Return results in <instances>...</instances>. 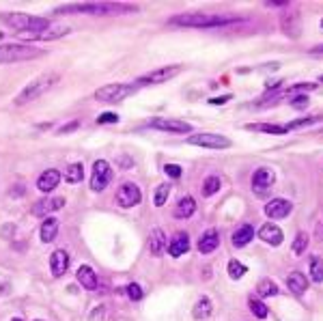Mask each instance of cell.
<instances>
[{
	"mask_svg": "<svg viewBox=\"0 0 323 321\" xmlns=\"http://www.w3.org/2000/svg\"><path fill=\"white\" fill-rule=\"evenodd\" d=\"M136 5H123V3H84V5H65L58 7V15H74V13H87V15H119V13H136Z\"/></svg>",
	"mask_w": 323,
	"mask_h": 321,
	"instance_id": "6da1fadb",
	"label": "cell"
},
{
	"mask_svg": "<svg viewBox=\"0 0 323 321\" xmlns=\"http://www.w3.org/2000/svg\"><path fill=\"white\" fill-rule=\"evenodd\" d=\"M58 74H44V76H39L35 78L33 82H28V84L19 91V95L15 97V106H24V103H30V101H35L39 99L41 95H46L48 91H52V87L58 82Z\"/></svg>",
	"mask_w": 323,
	"mask_h": 321,
	"instance_id": "7a4b0ae2",
	"label": "cell"
},
{
	"mask_svg": "<svg viewBox=\"0 0 323 321\" xmlns=\"http://www.w3.org/2000/svg\"><path fill=\"white\" fill-rule=\"evenodd\" d=\"M239 17L226 15H207V13H192V15H177L170 19V24L177 26H192V28H211V26H226L237 22Z\"/></svg>",
	"mask_w": 323,
	"mask_h": 321,
	"instance_id": "3957f363",
	"label": "cell"
},
{
	"mask_svg": "<svg viewBox=\"0 0 323 321\" xmlns=\"http://www.w3.org/2000/svg\"><path fill=\"white\" fill-rule=\"evenodd\" d=\"M0 19H3L7 26H11L15 30H22V33H28V35H37L44 28L50 26L48 19L28 15V13H3V15H0Z\"/></svg>",
	"mask_w": 323,
	"mask_h": 321,
	"instance_id": "277c9868",
	"label": "cell"
},
{
	"mask_svg": "<svg viewBox=\"0 0 323 321\" xmlns=\"http://www.w3.org/2000/svg\"><path fill=\"white\" fill-rule=\"evenodd\" d=\"M46 50L26 44H5L0 46V63H22V60H33L44 56Z\"/></svg>",
	"mask_w": 323,
	"mask_h": 321,
	"instance_id": "5b68a950",
	"label": "cell"
},
{
	"mask_svg": "<svg viewBox=\"0 0 323 321\" xmlns=\"http://www.w3.org/2000/svg\"><path fill=\"white\" fill-rule=\"evenodd\" d=\"M134 89H136V84H106L95 91V99L103 103H117L127 95H132Z\"/></svg>",
	"mask_w": 323,
	"mask_h": 321,
	"instance_id": "8992f818",
	"label": "cell"
},
{
	"mask_svg": "<svg viewBox=\"0 0 323 321\" xmlns=\"http://www.w3.org/2000/svg\"><path fill=\"white\" fill-rule=\"evenodd\" d=\"M112 181V168L106 160H97L93 164V175H91V190L101 192L108 188V183Z\"/></svg>",
	"mask_w": 323,
	"mask_h": 321,
	"instance_id": "52a82bcc",
	"label": "cell"
},
{
	"mask_svg": "<svg viewBox=\"0 0 323 321\" xmlns=\"http://www.w3.org/2000/svg\"><path fill=\"white\" fill-rule=\"evenodd\" d=\"M183 67L181 65H168V67H160L151 71V74H144L136 80V87H144V84H162V82H168L170 78H175Z\"/></svg>",
	"mask_w": 323,
	"mask_h": 321,
	"instance_id": "ba28073f",
	"label": "cell"
},
{
	"mask_svg": "<svg viewBox=\"0 0 323 321\" xmlns=\"http://www.w3.org/2000/svg\"><path fill=\"white\" fill-rule=\"evenodd\" d=\"M142 199V192L136 183H123L121 188L117 190V203L119 207H123V209H132V207H136Z\"/></svg>",
	"mask_w": 323,
	"mask_h": 321,
	"instance_id": "9c48e42d",
	"label": "cell"
},
{
	"mask_svg": "<svg viewBox=\"0 0 323 321\" xmlns=\"http://www.w3.org/2000/svg\"><path fill=\"white\" fill-rule=\"evenodd\" d=\"M187 144H196V147H205V149H228L231 140L220 136V134H196V136L187 138Z\"/></svg>",
	"mask_w": 323,
	"mask_h": 321,
	"instance_id": "30bf717a",
	"label": "cell"
},
{
	"mask_svg": "<svg viewBox=\"0 0 323 321\" xmlns=\"http://www.w3.org/2000/svg\"><path fill=\"white\" fill-rule=\"evenodd\" d=\"M62 205H65V199L62 196H48V199H41L33 205V216H37V218H44V216H50L52 211H58L62 209Z\"/></svg>",
	"mask_w": 323,
	"mask_h": 321,
	"instance_id": "8fae6325",
	"label": "cell"
},
{
	"mask_svg": "<svg viewBox=\"0 0 323 321\" xmlns=\"http://www.w3.org/2000/svg\"><path fill=\"white\" fill-rule=\"evenodd\" d=\"M276 181V173L272 168H256L254 175H252V190L256 194H265L269 188H272V183Z\"/></svg>",
	"mask_w": 323,
	"mask_h": 321,
	"instance_id": "7c38bea8",
	"label": "cell"
},
{
	"mask_svg": "<svg viewBox=\"0 0 323 321\" xmlns=\"http://www.w3.org/2000/svg\"><path fill=\"white\" fill-rule=\"evenodd\" d=\"M149 127L153 130H162V132H175V134H190L192 125L185 121H177V119H153L149 123Z\"/></svg>",
	"mask_w": 323,
	"mask_h": 321,
	"instance_id": "4fadbf2b",
	"label": "cell"
},
{
	"mask_svg": "<svg viewBox=\"0 0 323 321\" xmlns=\"http://www.w3.org/2000/svg\"><path fill=\"white\" fill-rule=\"evenodd\" d=\"M291 209H293V203L287 201V199H274L269 201L265 205V216L272 220H283L287 218V216L291 213Z\"/></svg>",
	"mask_w": 323,
	"mask_h": 321,
	"instance_id": "5bb4252c",
	"label": "cell"
},
{
	"mask_svg": "<svg viewBox=\"0 0 323 321\" xmlns=\"http://www.w3.org/2000/svg\"><path fill=\"white\" fill-rule=\"evenodd\" d=\"M69 26L67 24H58V22H54V24H50L48 28H44L41 33H37V35H24L26 39H35V41H50V39H60V37H65V35H69Z\"/></svg>",
	"mask_w": 323,
	"mask_h": 321,
	"instance_id": "9a60e30c",
	"label": "cell"
},
{
	"mask_svg": "<svg viewBox=\"0 0 323 321\" xmlns=\"http://www.w3.org/2000/svg\"><path fill=\"white\" fill-rule=\"evenodd\" d=\"M283 30L291 39H297L302 35V19H299L297 11H289L283 15Z\"/></svg>",
	"mask_w": 323,
	"mask_h": 321,
	"instance_id": "2e32d148",
	"label": "cell"
},
{
	"mask_svg": "<svg viewBox=\"0 0 323 321\" xmlns=\"http://www.w3.org/2000/svg\"><path fill=\"white\" fill-rule=\"evenodd\" d=\"M69 267V254L65 250H56L52 252V259H50V270H52V276L54 278H60L62 274L67 272Z\"/></svg>",
	"mask_w": 323,
	"mask_h": 321,
	"instance_id": "e0dca14e",
	"label": "cell"
},
{
	"mask_svg": "<svg viewBox=\"0 0 323 321\" xmlns=\"http://www.w3.org/2000/svg\"><path fill=\"white\" fill-rule=\"evenodd\" d=\"M58 183H60V173L56 168H48L46 173H41V177L37 179V188L48 194V192L54 190Z\"/></svg>",
	"mask_w": 323,
	"mask_h": 321,
	"instance_id": "ac0fdd59",
	"label": "cell"
},
{
	"mask_svg": "<svg viewBox=\"0 0 323 321\" xmlns=\"http://www.w3.org/2000/svg\"><path fill=\"white\" fill-rule=\"evenodd\" d=\"M166 248H168L170 256H175V259L181 256V254H185L187 250H190V237H187V233H177Z\"/></svg>",
	"mask_w": 323,
	"mask_h": 321,
	"instance_id": "d6986e66",
	"label": "cell"
},
{
	"mask_svg": "<svg viewBox=\"0 0 323 321\" xmlns=\"http://www.w3.org/2000/svg\"><path fill=\"white\" fill-rule=\"evenodd\" d=\"M259 237L265 242V244H269V246H280L283 244V231H280V226H276V224H263L261 229H259Z\"/></svg>",
	"mask_w": 323,
	"mask_h": 321,
	"instance_id": "ffe728a7",
	"label": "cell"
},
{
	"mask_svg": "<svg viewBox=\"0 0 323 321\" xmlns=\"http://www.w3.org/2000/svg\"><path fill=\"white\" fill-rule=\"evenodd\" d=\"M218 246H220V235H218V231L216 229H207L201 235V240H199V250L203 254H209V252L216 250Z\"/></svg>",
	"mask_w": 323,
	"mask_h": 321,
	"instance_id": "44dd1931",
	"label": "cell"
},
{
	"mask_svg": "<svg viewBox=\"0 0 323 321\" xmlns=\"http://www.w3.org/2000/svg\"><path fill=\"white\" fill-rule=\"evenodd\" d=\"M287 287H289L291 293L302 295V293L306 291V287H308V278L302 274V272H291V274L287 276Z\"/></svg>",
	"mask_w": 323,
	"mask_h": 321,
	"instance_id": "7402d4cb",
	"label": "cell"
},
{
	"mask_svg": "<svg viewBox=\"0 0 323 321\" xmlns=\"http://www.w3.org/2000/svg\"><path fill=\"white\" fill-rule=\"evenodd\" d=\"M252 237H254V229H252V226H250V224H242L233 233V246L235 248H244V246H248L250 242H252Z\"/></svg>",
	"mask_w": 323,
	"mask_h": 321,
	"instance_id": "603a6c76",
	"label": "cell"
},
{
	"mask_svg": "<svg viewBox=\"0 0 323 321\" xmlns=\"http://www.w3.org/2000/svg\"><path fill=\"white\" fill-rule=\"evenodd\" d=\"M78 283L84 289H89V291L97 289V276H95V272H93V267H89V265L80 267L78 270Z\"/></svg>",
	"mask_w": 323,
	"mask_h": 321,
	"instance_id": "cb8c5ba5",
	"label": "cell"
},
{
	"mask_svg": "<svg viewBox=\"0 0 323 321\" xmlns=\"http://www.w3.org/2000/svg\"><path fill=\"white\" fill-rule=\"evenodd\" d=\"M194 211H196V201L192 199V196H183V199L177 203L175 218H190Z\"/></svg>",
	"mask_w": 323,
	"mask_h": 321,
	"instance_id": "d4e9b609",
	"label": "cell"
},
{
	"mask_svg": "<svg viewBox=\"0 0 323 321\" xmlns=\"http://www.w3.org/2000/svg\"><path fill=\"white\" fill-rule=\"evenodd\" d=\"M149 250H151V254H155V256H160V254L166 250V237H164V231H162V229H155V231L151 233V237H149Z\"/></svg>",
	"mask_w": 323,
	"mask_h": 321,
	"instance_id": "484cf974",
	"label": "cell"
},
{
	"mask_svg": "<svg viewBox=\"0 0 323 321\" xmlns=\"http://www.w3.org/2000/svg\"><path fill=\"white\" fill-rule=\"evenodd\" d=\"M56 235H58V220H54V218H46L44 224H41V242L48 244V242L54 240Z\"/></svg>",
	"mask_w": 323,
	"mask_h": 321,
	"instance_id": "4316f807",
	"label": "cell"
},
{
	"mask_svg": "<svg viewBox=\"0 0 323 321\" xmlns=\"http://www.w3.org/2000/svg\"><path fill=\"white\" fill-rule=\"evenodd\" d=\"M211 310H213L211 299L209 297H201L199 302H196L192 315H194V319H207V317H211Z\"/></svg>",
	"mask_w": 323,
	"mask_h": 321,
	"instance_id": "83f0119b",
	"label": "cell"
},
{
	"mask_svg": "<svg viewBox=\"0 0 323 321\" xmlns=\"http://www.w3.org/2000/svg\"><path fill=\"white\" fill-rule=\"evenodd\" d=\"M308 267H310V278H312V281L323 283V259L321 256H310Z\"/></svg>",
	"mask_w": 323,
	"mask_h": 321,
	"instance_id": "f1b7e54d",
	"label": "cell"
},
{
	"mask_svg": "<svg viewBox=\"0 0 323 321\" xmlns=\"http://www.w3.org/2000/svg\"><path fill=\"white\" fill-rule=\"evenodd\" d=\"M256 293H259V297L276 295L278 293V285L274 281H269V278H265V281H261V283L256 285Z\"/></svg>",
	"mask_w": 323,
	"mask_h": 321,
	"instance_id": "f546056e",
	"label": "cell"
},
{
	"mask_svg": "<svg viewBox=\"0 0 323 321\" xmlns=\"http://www.w3.org/2000/svg\"><path fill=\"white\" fill-rule=\"evenodd\" d=\"M250 132H265V134H285L287 127H280V125H269V123H250L246 125Z\"/></svg>",
	"mask_w": 323,
	"mask_h": 321,
	"instance_id": "4dcf8cb0",
	"label": "cell"
},
{
	"mask_svg": "<svg viewBox=\"0 0 323 321\" xmlns=\"http://www.w3.org/2000/svg\"><path fill=\"white\" fill-rule=\"evenodd\" d=\"M65 179H67V183H80L84 179V168H82V164H71L65 173Z\"/></svg>",
	"mask_w": 323,
	"mask_h": 321,
	"instance_id": "1f68e13d",
	"label": "cell"
},
{
	"mask_svg": "<svg viewBox=\"0 0 323 321\" xmlns=\"http://www.w3.org/2000/svg\"><path fill=\"white\" fill-rule=\"evenodd\" d=\"M246 272H248V267L244 263H239L237 259H231V261H228V276H231L233 281H239Z\"/></svg>",
	"mask_w": 323,
	"mask_h": 321,
	"instance_id": "d6a6232c",
	"label": "cell"
},
{
	"mask_svg": "<svg viewBox=\"0 0 323 321\" xmlns=\"http://www.w3.org/2000/svg\"><path fill=\"white\" fill-rule=\"evenodd\" d=\"M168 194H170V185L168 183L158 185V190L153 192V205L155 207H162L166 203V199H168Z\"/></svg>",
	"mask_w": 323,
	"mask_h": 321,
	"instance_id": "836d02e7",
	"label": "cell"
},
{
	"mask_svg": "<svg viewBox=\"0 0 323 321\" xmlns=\"http://www.w3.org/2000/svg\"><path fill=\"white\" fill-rule=\"evenodd\" d=\"M248 306H250V310H252L254 317H259V319H265L267 317V306L259 297H250L248 299Z\"/></svg>",
	"mask_w": 323,
	"mask_h": 321,
	"instance_id": "e575fe53",
	"label": "cell"
},
{
	"mask_svg": "<svg viewBox=\"0 0 323 321\" xmlns=\"http://www.w3.org/2000/svg\"><path fill=\"white\" fill-rule=\"evenodd\" d=\"M218 190H220V179L218 177H207L203 183V194L205 196H213Z\"/></svg>",
	"mask_w": 323,
	"mask_h": 321,
	"instance_id": "d590c367",
	"label": "cell"
},
{
	"mask_svg": "<svg viewBox=\"0 0 323 321\" xmlns=\"http://www.w3.org/2000/svg\"><path fill=\"white\" fill-rule=\"evenodd\" d=\"M323 117H306V119H297L293 123H289L287 130H297V127H306V125H315L317 121H321Z\"/></svg>",
	"mask_w": 323,
	"mask_h": 321,
	"instance_id": "8d00e7d4",
	"label": "cell"
},
{
	"mask_svg": "<svg viewBox=\"0 0 323 321\" xmlns=\"http://www.w3.org/2000/svg\"><path fill=\"white\" fill-rule=\"evenodd\" d=\"M306 246H308V235H306V233H297L295 242H293V252H295V254H304Z\"/></svg>",
	"mask_w": 323,
	"mask_h": 321,
	"instance_id": "74e56055",
	"label": "cell"
},
{
	"mask_svg": "<svg viewBox=\"0 0 323 321\" xmlns=\"http://www.w3.org/2000/svg\"><path fill=\"white\" fill-rule=\"evenodd\" d=\"M125 293H127V297H130V299H134V302H138V299H142V289H140V285H136V283L127 285V289H125Z\"/></svg>",
	"mask_w": 323,
	"mask_h": 321,
	"instance_id": "f35d334b",
	"label": "cell"
},
{
	"mask_svg": "<svg viewBox=\"0 0 323 321\" xmlns=\"http://www.w3.org/2000/svg\"><path fill=\"white\" fill-rule=\"evenodd\" d=\"M164 173L168 175V177H173V179H179L183 170H181L179 164H166V166H164Z\"/></svg>",
	"mask_w": 323,
	"mask_h": 321,
	"instance_id": "ab89813d",
	"label": "cell"
},
{
	"mask_svg": "<svg viewBox=\"0 0 323 321\" xmlns=\"http://www.w3.org/2000/svg\"><path fill=\"white\" fill-rule=\"evenodd\" d=\"M291 106L297 108V110H304L308 106V97L306 95H293L291 97Z\"/></svg>",
	"mask_w": 323,
	"mask_h": 321,
	"instance_id": "60d3db41",
	"label": "cell"
},
{
	"mask_svg": "<svg viewBox=\"0 0 323 321\" xmlns=\"http://www.w3.org/2000/svg\"><path fill=\"white\" fill-rule=\"evenodd\" d=\"M117 121H119V117L114 115V112H106V115H99V119H97V123H101V125H103V123H117Z\"/></svg>",
	"mask_w": 323,
	"mask_h": 321,
	"instance_id": "b9f144b4",
	"label": "cell"
},
{
	"mask_svg": "<svg viewBox=\"0 0 323 321\" xmlns=\"http://www.w3.org/2000/svg\"><path fill=\"white\" fill-rule=\"evenodd\" d=\"M231 99H233V95H224V97H216V99H209V103H211V106H222V103L231 101Z\"/></svg>",
	"mask_w": 323,
	"mask_h": 321,
	"instance_id": "7bdbcfd3",
	"label": "cell"
},
{
	"mask_svg": "<svg viewBox=\"0 0 323 321\" xmlns=\"http://www.w3.org/2000/svg\"><path fill=\"white\" fill-rule=\"evenodd\" d=\"M308 52H310L312 56H323V44H321V46H315V48H310Z\"/></svg>",
	"mask_w": 323,
	"mask_h": 321,
	"instance_id": "ee69618b",
	"label": "cell"
},
{
	"mask_svg": "<svg viewBox=\"0 0 323 321\" xmlns=\"http://www.w3.org/2000/svg\"><path fill=\"white\" fill-rule=\"evenodd\" d=\"M11 321H22V319H17V317H15V319H11Z\"/></svg>",
	"mask_w": 323,
	"mask_h": 321,
	"instance_id": "f6af8a7d",
	"label": "cell"
},
{
	"mask_svg": "<svg viewBox=\"0 0 323 321\" xmlns=\"http://www.w3.org/2000/svg\"><path fill=\"white\" fill-rule=\"evenodd\" d=\"M321 28H323V19H321Z\"/></svg>",
	"mask_w": 323,
	"mask_h": 321,
	"instance_id": "bcb514c9",
	"label": "cell"
},
{
	"mask_svg": "<svg viewBox=\"0 0 323 321\" xmlns=\"http://www.w3.org/2000/svg\"><path fill=\"white\" fill-rule=\"evenodd\" d=\"M319 80H321V82H323V76H321V78H319Z\"/></svg>",
	"mask_w": 323,
	"mask_h": 321,
	"instance_id": "7dc6e473",
	"label": "cell"
},
{
	"mask_svg": "<svg viewBox=\"0 0 323 321\" xmlns=\"http://www.w3.org/2000/svg\"><path fill=\"white\" fill-rule=\"evenodd\" d=\"M37 321H41V319H37Z\"/></svg>",
	"mask_w": 323,
	"mask_h": 321,
	"instance_id": "c3c4849f",
	"label": "cell"
}]
</instances>
